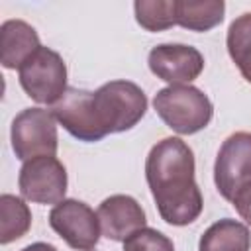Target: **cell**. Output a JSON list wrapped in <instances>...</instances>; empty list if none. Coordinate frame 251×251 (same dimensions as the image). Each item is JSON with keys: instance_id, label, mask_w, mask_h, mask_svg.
Listing matches in <instances>:
<instances>
[{"instance_id": "13", "label": "cell", "mask_w": 251, "mask_h": 251, "mask_svg": "<svg viewBox=\"0 0 251 251\" xmlns=\"http://www.w3.org/2000/svg\"><path fill=\"white\" fill-rule=\"evenodd\" d=\"M251 233L249 227L231 218H224L212 224L200 237L198 251H249Z\"/></svg>"}, {"instance_id": "10", "label": "cell", "mask_w": 251, "mask_h": 251, "mask_svg": "<svg viewBox=\"0 0 251 251\" xmlns=\"http://www.w3.org/2000/svg\"><path fill=\"white\" fill-rule=\"evenodd\" d=\"M55 120L80 141H100L104 135L96 126L92 114V92L80 88H67L63 98L51 106Z\"/></svg>"}, {"instance_id": "5", "label": "cell", "mask_w": 251, "mask_h": 251, "mask_svg": "<svg viewBox=\"0 0 251 251\" xmlns=\"http://www.w3.org/2000/svg\"><path fill=\"white\" fill-rule=\"evenodd\" d=\"M10 137L16 157L24 163L43 155L55 157L59 147L57 120L51 110L25 108L14 118Z\"/></svg>"}, {"instance_id": "16", "label": "cell", "mask_w": 251, "mask_h": 251, "mask_svg": "<svg viewBox=\"0 0 251 251\" xmlns=\"http://www.w3.org/2000/svg\"><path fill=\"white\" fill-rule=\"evenodd\" d=\"M226 43L231 61L251 84V12L241 14L229 24Z\"/></svg>"}, {"instance_id": "18", "label": "cell", "mask_w": 251, "mask_h": 251, "mask_svg": "<svg viewBox=\"0 0 251 251\" xmlns=\"http://www.w3.org/2000/svg\"><path fill=\"white\" fill-rule=\"evenodd\" d=\"M124 251H175V245L165 233L143 227L124 241Z\"/></svg>"}, {"instance_id": "1", "label": "cell", "mask_w": 251, "mask_h": 251, "mask_svg": "<svg viewBox=\"0 0 251 251\" xmlns=\"http://www.w3.org/2000/svg\"><path fill=\"white\" fill-rule=\"evenodd\" d=\"M145 178L167 224L188 226L198 220L204 200L194 180V153L180 137H165L151 147Z\"/></svg>"}, {"instance_id": "3", "label": "cell", "mask_w": 251, "mask_h": 251, "mask_svg": "<svg viewBox=\"0 0 251 251\" xmlns=\"http://www.w3.org/2000/svg\"><path fill=\"white\" fill-rule=\"evenodd\" d=\"M153 106L157 116L180 135H192L204 129L214 116L210 98L192 84L161 88L153 98Z\"/></svg>"}, {"instance_id": "14", "label": "cell", "mask_w": 251, "mask_h": 251, "mask_svg": "<svg viewBox=\"0 0 251 251\" xmlns=\"http://www.w3.org/2000/svg\"><path fill=\"white\" fill-rule=\"evenodd\" d=\"M224 0H176V25L190 31H208L222 24Z\"/></svg>"}, {"instance_id": "6", "label": "cell", "mask_w": 251, "mask_h": 251, "mask_svg": "<svg viewBox=\"0 0 251 251\" xmlns=\"http://www.w3.org/2000/svg\"><path fill=\"white\" fill-rule=\"evenodd\" d=\"M214 182L229 202L243 186L251 184V131H235L222 143L214 165Z\"/></svg>"}, {"instance_id": "12", "label": "cell", "mask_w": 251, "mask_h": 251, "mask_svg": "<svg viewBox=\"0 0 251 251\" xmlns=\"http://www.w3.org/2000/svg\"><path fill=\"white\" fill-rule=\"evenodd\" d=\"M41 47L37 31L24 20H8L0 27V63L4 69L22 65Z\"/></svg>"}, {"instance_id": "15", "label": "cell", "mask_w": 251, "mask_h": 251, "mask_svg": "<svg viewBox=\"0 0 251 251\" xmlns=\"http://www.w3.org/2000/svg\"><path fill=\"white\" fill-rule=\"evenodd\" d=\"M31 226V212L27 204L14 196L2 194L0 196V243L8 245L22 235L27 233Z\"/></svg>"}, {"instance_id": "2", "label": "cell", "mask_w": 251, "mask_h": 251, "mask_svg": "<svg viewBox=\"0 0 251 251\" xmlns=\"http://www.w3.org/2000/svg\"><path fill=\"white\" fill-rule=\"evenodd\" d=\"M145 112L147 96L135 82L110 80L92 92V114L104 137L131 129L141 122Z\"/></svg>"}, {"instance_id": "20", "label": "cell", "mask_w": 251, "mask_h": 251, "mask_svg": "<svg viewBox=\"0 0 251 251\" xmlns=\"http://www.w3.org/2000/svg\"><path fill=\"white\" fill-rule=\"evenodd\" d=\"M22 251H57V247H53L51 243H43V241H37V243H31V245L24 247Z\"/></svg>"}, {"instance_id": "19", "label": "cell", "mask_w": 251, "mask_h": 251, "mask_svg": "<svg viewBox=\"0 0 251 251\" xmlns=\"http://www.w3.org/2000/svg\"><path fill=\"white\" fill-rule=\"evenodd\" d=\"M233 208L237 210V214L241 216V220H245L247 226H251V184L243 186L233 198H231Z\"/></svg>"}, {"instance_id": "4", "label": "cell", "mask_w": 251, "mask_h": 251, "mask_svg": "<svg viewBox=\"0 0 251 251\" xmlns=\"http://www.w3.org/2000/svg\"><path fill=\"white\" fill-rule=\"evenodd\" d=\"M20 84L31 100L53 106L67 92V65L63 57L49 47H39L22 65Z\"/></svg>"}, {"instance_id": "11", "label": "cell", "mask_w": 251, "mask_h": 251, "mask_svg": "<svg viewBox=\"0 0 251 251\" xmlns=\"http://www.w3.org/2000/svg\"><path fill=\"white\" fill-rule=\"evenodd\" d=\"M98 222L102 235L112 241H126L129 235L145 227V212L139 202L127 194H114L98 206Z\"/></svg>"}, {"instance_id": "8", "label": "cell", "mask_w": 251, "mask_h": 251, "mask_svg": "<svg viewBox=\"0 0 251 251\" xmlns=\"http://www.w3.org/2000/svg\"><path fill=\"white\" fill-rule=\"evenodd\" d=\"M20 192L35 204H59L67 192V169L57 157L43 155L22 165L18 176Z\"/></svg>"}, {"instance_id": "7", "label": "cell", "mask_w": 251, "mask_h": 251, "mask_svg": "<svg viewBox=\"0 0 251 251\" xmlns=\"http://www.w3.org/2000/svg\"><path fill=\"white\" fill-rule=\"evenodd\" d=\"M49 226L69 247L76 251H90L100 239V222L94 210L75 198H65L49 212Z\"/></svg>"}, {"instance_id": "9", "label": "cell", "mask_w": 251, "mask_h": 251, "mask_svg": "<svg viewBox=\"0 0 251 251\" xmlns=\"http://www.w3.org/2000/svg\"><path fill=\"white\" fill-rule=\"evenodd\" d=\"M149 69L151 73L169 82V86L190 84L200 76L204 69L202 53L192 45L182 43H161L149 51Z\"/></svg>"}, {"instance_id": "17", "label": "cell", "mask_w": 251, "mask_h": 251, "mask_svg": "<svg viewBox=\"0 0 251 251\" xmlns=\"http://www.w3.org/2000/svg\"><path fill=\"white\" fill-rule=\"evenodd\" d=\"M133 10L137 24L147 31H165L176 25V0H137Z\"/></svg>"}]
</instances>
